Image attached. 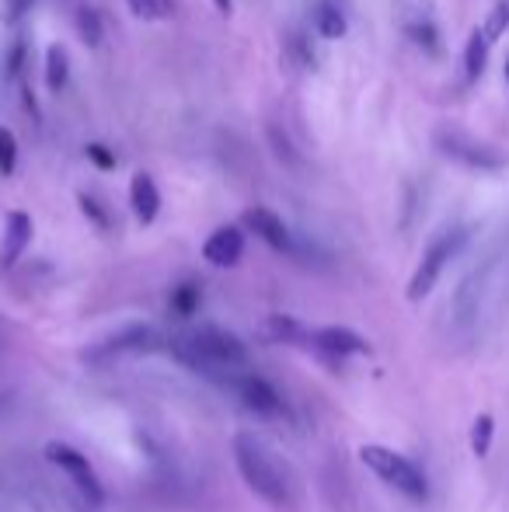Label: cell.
Masks as SVG:
<instances>
[{
    "label": "cell",
    "instance_id": "cell-1",
    "mask_svg": "<svg viewBox=\"0 0 509 512\" xmlns=\"http://www.w3.org/2000/svg\"><path fill=\"white\" fill-rule=\"evenodd\" d=\"M164 352L185 366V370L199 373V377L213 380V384L227 387L238 373L252 370L248 349L238 335L220 328H199L185 331V335L164 338Z\"/></svg>",
    "mask_w": 509,
    "mask_h": 512
},
{
    "label": "cell",
    "instance_id": "cell-2",
    "mask_svg": "<svg viewBox=\"0 0 509 512\" xmlns=\"http://www.w3.org/2000/svg\"><path fill=\"white\" fill-rule=\"evenodd\" d=\"M234 464L248 488L272 509H286L293 502L290 471L276 460V453L255 436V432H238L234 436Z\"/></svg>",
    "mask_w": 509,
    "mask_h": 512
},
{
    "label": "cell",
    "instance_id": "cell-3",
    "mask_svg": "<svg viewBox=\"0 0 509 512\" xmlns=\"http://www.w3.org/2000/svg\"><path fill=\"white\" fill-rule=\"evenodd\" d=\"M360 460L363 467L377 474L387 488H394L398 495H405L408 502H426L429 499V485H426V474L405 457V453L391 450V446L381 443H363L360 446Z\"/></svg>",
    "mask_w": 509,
    "mask_h": 512
},
{
    "label": "cell",
    "instance_id": "cell-4",
    "mask_svg": "<svg viewBox=\"0 0 509 512\" xmlns=\"http://www.w3.org/2000/svg\"><path fill=\"white\" fill-rule=\"evenodd\" d=\"M464 241H468V230L464 227H450V230H443L440 237H433V244H429L426 255H422L419 269H415L412 283H408V300H412V304H419L422 297L433 293V286L440 283L443 269H447L450 258L464 248Z\"/></svg>",
    "mask_w": 509,
    "mask_h": 512
},
{
    "label": "cell",
    "instance_id": "cell-5",
    "mask_svg": "<svg viewBox=\"0 0 509 512\" xmlns=\"http://www.w3.org/2000/svg\"><path fill=\"white\" fill-rule=\"evenodd\" d=\"M46 460L81 492V499L88 502V506H95V509L105 506V488H102V481H98L91 460L84 457L81 450H74V446H67V443H46Z\"/></svg>",
    "mask_w": 509,
    "mask_h": 512
},
{
    "label": "cell",
    "instance_id": "cell-6",
    "mask_svg": "<svg viewBox=\"0 0 509 512\" xmlns=\"http://www.w3.org/2000/svg\"><path fill=\"white\" fill-rule=\"evenodd\" d=\"M293 345H307V349H314L318 356H328V359L363 356V352H370L367 338L356 335L353 328H339V324H328V328H304V324H300L297 342Z\"/></svg>",
    "mask_w": 509,
    "mask_h": 512
},
{
    "label": "cell",
    "instance_id": "cell-7",
    "mask_svg": "<svg viewBox=\"0 0 509 512\" xmlns=\"http://www.w3.org/2000/svg\"><path fill=\"white\" fill-rule=\"evenodd\" d=\"M227 391L241 401L248 411H255L258 418H283L286 415V401L279 398V391L269 384L265 377H258L255 370H245L227 384Z\"/></svg>",
    "mask_w": 509,
    "mask_h": 512
},
{
    "label": "cell",
    "instance_id": "cell-8",
    "mask_svg": "<svg viewBox=\"0 0 509 512\" xmlns=\"http://www.w3.org/2000/svg\"><path fill=\"white\" fill-rule=\"evenodd\" d=\"M436 147H440V154H447L450 161L464 164V168L496 171L506 164V157L499 154V150H492L489 143H478L464 133H454V129H450V133H436Z\"/></svg>",
    "mask_w": 509,
    "mask_h": 512
},
{
    "label": "cell",
    "instance_id": "cell-9",
    "mask_svg": "<svg viewBox=\"0 0 509 512\" xmlns=\"http://www.w3.org/2000/svg\"><path fill=\"white\" fill-rule=\"evenodd\" d=\"M245 227L255 230V237H262V241L269 244L272 251H279V255H297V241H293L290 227H286L283 216L272 213V209H265V206L248 209Z\"/></svg>",
    "mask_w": 509,
    "mask_h": 512
},
{
    "label": "cell",
    "instance_id": "cell-10",
    "mask_svg": "<svg viewBox=\"0 0 509 512\" xmlns=\"http://www.w3.org/2000/svg\"><path fill=\"white\" fill-rule=\"evenodd\" d=\"M241 255H245V234H241V227H231V223L217 227L203 244V258L213 269H234L241 262Z\"/></svg>",
    "mask_w": 509,
    "mask_h": 512
},
{
    "label": "cell",
    "instance_id": "cell-11",
    "mask_svg": "<svg viewBox=\"0 0 509 512\" xmlns=\"http://www.w3.org/2000/svg\"><path fill=\"white\" fill-rule=\"evenodd\" d=\"M157 331L150 328V324H129L123 328L119 335H112L109 342H102L95 352H91V359H109V356H123V352H143V349H157Z\"/></svg>",
    "mask_w": 509,
    "mask_h": 512
},
{
    "label": "cell",
    "instance_id": "cell-12",
    "mask_svg": "<svg viewBox=\"0 0 509 512\" xmlns=\"http://www.w3.org/2000/svg\"><path fill=\"white\" fill-rule=\"evenodd\" d=\"M32 244V216L14 209L7 216V227H4V244H0V265L4 269H14L18 258L25 255V248Z\"/></svg>",
    "mask_w": 509,
    "mask_h": 512
},
{
    "label": "cell",
    "instance_id": "cell-13",
    "mask_svg": "<svg viewBox=\"0 0 509 512\" xmlns=\"http://www.w3.org/2000/svg\"><path fill=\"white\" fill-rule=\"evenodd\" d=\"M129 203H133V213L140 223H154L157 213H161V192H157L154 178L150 175H133V185H129Z\"/></svg>",
    "mask_w": 509,
    "mask_h": 512
},
{
    "label": "cell",
    "instance_id": "cell-14",
    "mask_svg": "<svg viewBox=\"0 0 509 512\" xmlns=\"http://www.w3.org/2000/svg\"><path fill=\"white\" fill-rule=\"evenodd\" d=\"M314 21H318V32L325 35V39H339V35H346V18H342V11L332 4V0H321Z\"/></svg>",
    "mask_w": 509,
    "mask_h": 512
},
{
    "label": "cell",
    "instance_id": "cell-15",
    "mask_svg": "<svg viewBox=\"0 0 509 512\" xmlns=\"http://www.w3.org/2000/svg\"><path fill=\"white\" fill-rule=\"evenodd\" d=\"M485 60H489V39H485L482 32H475V35H471V42H468V53H464V70H468L471 81H478V77H482Z\"/></svg>",
    "mask_w": 509,
    "mask_h": 512
},
{
    "label": "cell",
    "instance_id": "cell-16",
    "mask_svg": "<svg viewBox=\"0 0 509 512\" xmlns=\"http://www.w3.org/2000/svg\"><path fill=\"white\" fill-rule=\"evenodd\" d=\"M492 436H496V422H492V415H478L475 422H471V453H475V457H489Z\"/></svg>",
    "mask_w": 509,
    "mask_h": 512
},
{
    "label": "cell",
    "instance_id": "cell-17",
    "mask_svg": "<svg viewBox=\"0 0 509 512\" xmlns=\"http://www.w3.org/2000/svg\"><path fill=\"white\" fill-rule=\"evenodd\" d=\"M67 74H70V63H67V53L60 46H49L46 53V84L49 91H60L67 84Z\"/></svg>",
    "mask_w": 509,
    "mask_h": 512
},
{
    "label": "cell",
    "instance_id": "cell-18",
    "mask_svg": "<svg viewBox=\"0 0 509 512\" xmlns=\"http://www.w3.org/2000/svg\"><path fill=\"white\" fill-rule=\"evenodd\" d=\"M126 4L133 11V18L140 21H161L175 11V0H126Z\"/></svg>",
    "mask_w": 509,
    "mask_h": 512
},
{
    "label": "cell",
    "instance_id": "cell-19",
    "mask_svg": "<svg viewBox=\"0 0 509 512\" xmlns=\"http://www.w3.org/2000/svg\"><path fill=\"white\" fill-rule=\"evenodd\" d=\"M196 307H199V286L196 283L175 286V293H171V310H175L178 317H189V314H196Z\"/></svg>",
    "mask_w": 509,
    "mask_h": 512
},
{
    "label": "cell",
    "instance_id": "cell-20",
    "mask_svg": "<svg viewBox=\"0 0 509 512\" xmlns=\"http://www.w3.org/2000/svg\"><path fill=\"white\" fill-rule=\"evenodd\" d=\"M77 28H81V39L88 42V46L102 42V21H98L95 7H81V11H77Z\"/></svg>",
    "mask_w": 509,
    "mask_h": 512
},
{
    "label": "cell",
    "instance_id": "cell-21",
    "mask_svg": "<svg viewBox=\"0 0 509 512\" xmlns=\"http://www.w3.org/2000/svg\"><path fill=\"white\" fill-rule=\"evenodd\" d=\"M18 168V140L11 129H0V175H11Z\"/></svg>",
    "mask_w": 509,
    "mask_h": 512
},
{
    "label": "cell",
    "instance_id": "cell-22",
    "mask_svg": "<svg viewBox=\"0 0 509 512\" xmlns=\"http://www.w3.org/2000/svg\"><path fill=\"white\" fill-rule=\"evenodd\" d=\"M506 28H509V7H506V4H499L496 11L489 14V21H485V25L478 28V32H482L485 39H489V46H492V42H496L499 35L506 32Z\"/></svg>",
    "mask_w": 509,
    "mask_h": 512
},
{
    "label": "cell",
    "instance_id": "cell-23",
    "mask_svg": "<svg viewBox=\"0 0 509 512\" xmlns=\"http://www.w3.org/2000/svg\"><path fill=\"white\" fill-rule=\"evenodd\" d=\"M81 206H84V213H88L91 220L98 223V227H105V223H109V220H105V209L98 206V199H91V196H81Z\"/></svg>",
    "mask_w": 509,
    "mask_h": 512
},
{
    "label": "cell",
    "instance_id": "cell-24",
    "mask_svg": "<svg viewBox=\"0 0 509 512\" xmlns=\"http://www.w3.org/2000/svg\"><path fill=\"white\" fill-rule=\"evenodd\" d=\"M88 154L95 157V164H98V168H105V171H109V168H116V157H112L105 147H98V143H91V147H88Z\"/></svg>",
    "mask_w": 509,
    "mask_h": 512
},
{
    "label": "cell",
    "instance_id": "cell-25",
    "mask_svg": "<svg viewBox=\"0 0 509 512\" xmlns=\"http://www.w3.org/2000/svg\"><path fill=\"white\" fill-rule=\"evenodd\" d=\"M213 4H217V7H220V11H224V14H231V0H213Z\"/></svg>",
    "mask_w": 509,
    "mask_h": 512
},
{
    "label": "cell",
    "instance_id": "cell-26",
    "mask_svg": "<svg viewBox=\"0 0 509 512\" xmlns=\"http://www.w3.org/2000/svg\"><path fill=\"white\" fill-rule=\"evenodd\" d=\"M506 77H509V63H506Z\"/></svg>",
    "mask_w": 509,
    "mask_h": 512
}]
</instances>
